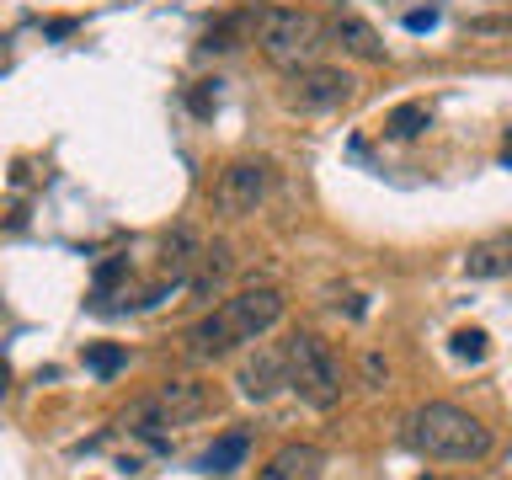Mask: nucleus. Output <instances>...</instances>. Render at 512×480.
<instances>
[{
  "instance_id": "nucleus-19",
  "label": "nucleus",
  "mask_w": 512,
  "mask_h": 480,
  "mask_svg": "<svg viewBox=\"0 0 512 480\" xmlns=\"http://www.w3.org/2000/svg\"><path fill=\"white\" fill-rule=\"evenodd\" d=\"M406 27H411V32H432V27H438V11H411Z\"/></svg>"
},
{
  "instance_id": "nucleus-6",
  "label": "nucleus",
  "mask_w": 512,
  "mask_h": 480,
  "mask_svg": "<svg viewBox=\"0 0 512 480\" xmlns=\"http://www.w3.org/2000/svg\"><path fill=\"white\" fill-rule=\"evenodd\" d=\"M272 192V166L267 160H230L219 176H214V192H208V208L219 219H251L256 208L267 203Z\"/></svg>"
},
{
  "instance_id": "nucleus-10",
  "label": "nucleus",
  "mask_w": 512,
  "mask_h": 480,
  "mask_svg": "<svg viewBox=\"0 0 512 480\" xmlns=\"http://www.w3.org/2000/svg\"><path fill=\"white\" fill-rule=\"evenodd\" d=\"M320 475H326V454L310 443H283L278 454L256 470V480H320Z\"/></svg>"
},
{
  "instance_id": "nucleus-22",
  "label": "nucleus",
  "mask_w": 512,
  "mask_h": 480,
  "mask_svg": "<svg viewBox=\"0 0 512 480\" xmlns=\"http://www.w3.org/2000/svg\"><path fill=\"white\" fill-rule=\"evenodd\" d=\"M427 480H432V475H427Z\"/></svg>"
},
{
  "instance_id": "nucleus-8",
  "label": "nucleus",
  "mask_w": 512,
  "mask_h": 480,
  "mask_svg": "<svg viewBox=\"0 0 512 480\" xmlns=\"http://www.w3.org/2000/svg\"><path fill=\"white\" fill-rule=\"evenodd\" d=\"M198 235L192 230H171L166 235V246H160V283H155V294L144 299V304H160L166 299V288H182L192 278V267H198Z\"/></svg>"
},
{
  "instance_id": "nucleus-1",
  "label": "nucleus",
  "mask_w": 512,
  "mask_h": 480,
  "mask_svg": "<svg viewBox=\"0 0 512 480\" xmlns=\"http://www.w3.org/2000/svg\"><path fill=\"white\" fill-rule=\"evenodd\" d=\"M278 320H283V294L272 283H251V288H240V294L224 299L219 310H208L198 326L187 331V358L214 363V358H224V352H235L246 342H262Z\"/></svg>"
},
{
  "instance_id": "nucleus-14",
  "label": "nucleus",
  "mask_w": 512,
  "mask_h": 480,
  "mask_svg": "<svg viewBox=\"0 0 512 480\" xmlns=\"http://www.w3.org/2000/svg\"><path fill=\"white\" fill-rule=\"evenodd\" d=\"M246 454H251V432H224V438H214V448L198 459V470L203 475H230V470H240L246 464Z\"/></svg>"
},
{
  "instance_id": "nucleus-11",
  "label": "nucleus",
  "mask_w": 512,
  "mask_h": 480,
  "mask_svg": "<svg viewBox=\"0 0 512 480\" xmlns=\"http://www.w3.org/2000/svg\"><path fill=\"white\" fill-rule=\"evenodd\" d=\"M230 267H235V256H230V246H224V240L203 246V251H198V267H192V278H187L192 304H214V294L230 283Z\"/></svg>"
},
{
  "instance_id": "nucleus-20",
  "label": "nucleus",
  "mask_w": 512,
  "mask_h": 480,
  "mask_svg": "<svg viewBox=\"0 0 512 480\" xmlns=\"http://www.w3.org/2000/svg\"><path fill=\"white\" fill-rule=\"evenodd\" d=\"M6 384H11V368H6V363H0V395H6Z\"/></svg>"
},
{
  "instance_id": "nucleus-3",
  "label": "nucleus",
  "mask_w": 512,
  "mask_h": 480,
  "mask_svg": "<svg viewBox=\"0 0 512 480\" xmlns=\"http://www.w3.org/2000/svg\"><path fill=\"white\" fill-rule=\"evenodd\" d=\"M326 22L299 6H262L251 16V43L262 48L267 64L278 70H304V64H320L326 54Z\"/></svg>"
},
{
  "instance_id": "nucleus-4",
  "label": "nucleus",
  "mask_w": 512,
  "mask_h": 480,
  "mask_svg": "<svg viewBox=\"0 0 512 480\" xmlns=\"http://www.w3.org/2000/svg\"><path fill=\"white\" fill-rule=\"evenodd\" d=\"M214 406H219L214 384H203V379H166L155 395H144L139 406H128L123 427H128V432H139L144 443H155V448H160L171 427L198 422V416H208Z\"/></svg>"
},
{
  "instance_id": "nucleus-18",
  "label": "nucleus",
  "mask_w": 512,
  "mask_h": 480,
  "mask_svg": "<svg viewBox=\"0 0 512 480\" xmlns=\"http://www.w3.org/2000/svg\"><path fill=\"white\" fill-rule=\"evenodd\" d=\"M123 272H128V256H112V262H102V267H96V299H107V288L118 283Z\"/></svg>"
},
{
  "instance_id": "nucleus-9",
  "label": "nucleus",
  "mask_w": 512,
  "mask_h": 480,
  "mask_svg": "<svg viewBox=\"0 0 512 480\" xmlns=\"http://www.w3.org/2000/svg\"><path fill=\"white\" fill-rule=\"evenodd\" d=\"M278 390H288L283 342L278 347H256V358H246V368H240V395L246 400H272Z\"/></svg>"
},
{
  "instance_id": "nucleus-12",
  "label": "nucleus",
  "mask_w": 512,
  "mask_h": 480,
  "mask_svg": "<svg viewBox=\"0 0 512 480\" xmlns=\"http://www.w3.org/2000/svg\"><path fill=\"white\" fill-rule=\"evenodd\" d=\"M464 272L470 278H512V230L486 235L464 251Z\"/></svg>"
},
{
  "instance_id": "nucleus-13",
  "label": "nucleus",
  "mask_w": 512,
  "mask_h": 480,
  "mask_svg": "<svg viewBox=\"0 0 512 480\" xmlns=\"http://www.w3.org/2000/svg\"><path fill=\"white\" fill-rule=\"evenodd\" d=\"M326 32H331V38H336V43H342V48H347V54H352V59H368V64H384V38H379V32H374V27H368V22H363V16H336V22H331Z\"/></svg>"
},
{
  "instance_id": "nucleus-17",
  "label": "nucleus",
  "mask_w": 512,
  "mask_h": 480,
  "mask_svg": "<svg viewBox=\"0 0 512 480\" xmlns=\"http://www.w3.org/2000/svg\"><path fill=\"white\" fill-rule=\"evenodd\" d=\"M448 352H454L459 363H480V358L491 352V336L480 331V326H464V331H454V336H448Z\"/></svg>"
},
{
  "instance_id": "nucleus-21",
  "label": "nucleus",
  "mask_w": 512,
  "mask_h": 480,
  "mask_svg": "<svg viewBox=\"0 0 512 480\" xmlns=\"http://www.w3.org/2000/svg\"><path fill=\"white\" fill-rule=\"evenodd\" d=\"M507 166H512V134H507Z\"/></svg>"
},
{
  "instance_id": "nucleus-7",
  "label": "nucleus",
  "mask_w": 512,
  "mask_h": 480,
  "mask_svg": "<svg viewBox=\"0 0 512 480\" xmlns=\"http://www.w3.org/2000/svg\"><path fill=\"white\" fill-rule=\"evenodd\" d=\"M358 96V80L336 64H304V70H288V86H283V102L294 112H336Z\"/></svg>"
},
{
  "instance_id": "nucleus-16",
  "label": "nucleus",
  "mask_w": 512,
  "mask_h": 480,
  "mask_svg": "<svg viewBox=\"0 0 512 480\" xmlns=\"http://www.w3.org/2000/svg\"><path fill=\"white\" fill-rule=\"evenodd\" d=\"M86 368H91L96 379L123 374V368H128V347H118V342H96V347H86Z\"/></svg>"
},
{
  "instance_id": "nucleus-5",
  "label": "nucleus",
  "mask_w": 512,
  "mask_h": 480,
  "mask_svg": "<svg viewBox=\"0 0 512 480\" xmlns=\"http://www.w3.org/2000/svg\"><path fill=\"white\" fill-rule=\"evenodd\" d=\"M283 368H288V390H294L304 406L331 411L342 400V363L331 358V347L320 342L315 331H294L283 342Z\"/></svg>"
},
{
  "instance_id": "nucleus-15",
  "label": "nucleus",
  "mask_w": 512,
  "mask_h": 480,
  "mask_svg": "<svg viewBox=\"0 0 512 480\" xmlns=\"http://www.w3.org/2000/svg\"><path fill=\"white\" fill-rule=\"evenodd\" d=\"M427 128H432L427 102H400V107H390V118H384V134L390 139H416V134H427Z\"/></svg>"
},
{
  "instance_id": "nucleus-2",
  "label": "nucleus",
  "mask_w": 512,
  "mask_h": 480,
  "mask_svg": "<svg viewBox=\"0 0 512 480\" xmlns=\"http://www.w3.org/2000/svg\"><path fill=\"white\" fill-rule=\"evenodd\" d=\"M406 443L416 454L443 459V464H480L491 454V427L464 406H454V400H427V406L411 411Z\"/></svg>"
}]
</instances>
